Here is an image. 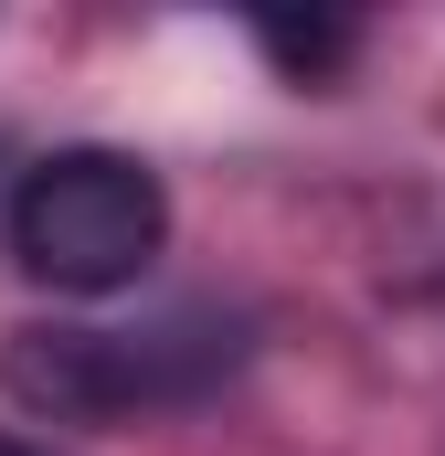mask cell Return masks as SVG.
I'll return each mask as SVG.
<instances>
[{
    "label": "cell",
    "mask_w": 445,
    "mask_h": 456,
    "mask_svg": "<svg viewBox=\"0 0 445 456\" xmlns=\"http://www.w3.org/2000/svg\"><path fill=\"white\" fill-rule=\"evenodd\" d=\"M159 244H170V191L127 149H53L11 191V255H21V276H43L64 297L138 287Z\"/></svg>",
    "instance_id": "cell-1"
},
{
    "label": "cell",
    "mask_w": 445,
    "mask_h": 456,
    "mask_svg": "<svg viewBox=\"0 0 445 456\" xmlns=\"http://www.w3.org/2000/svg\"><path fill=\"white\" fill-rule=\"evenodd\" d=\"M233 340L202 319H170V330H21L0 382L32 403V414H64V425H127V414H159V403H191L213 382Z\"/></svg>",
    "instance_id": "cell-2"
},
{
    "label": "cell",
    "mask_w": 445,
    "mask_h": 456,
    "mask_svg": "<svg viewBox=\"0 0 445 456\" xmlns=\"http://www.w3.org/2000/svg\"><path fill=\"white\" fill-rule=\"evenodd\" d=\"M255 43H265V64H287L297 86H329L339 64L360 53V32H350V21H255Z\"/></svg>",
    "instance_id": "cell-3"
},
{
    "label": "cell",
    "mask_w": 445,
    "mask_h": 456,
    "mask_svg": "<svg viewBox=\"0 0 445 456\" xmlns=\"http://www.w3.org/2000/svg\"><path fill=\"white\" fill-rule=\"evenodd\" d=\"M0 456H32V446H11V436H0Z\"/></svg>",
    "instance_id": "cell-4"
}]
</instances>
